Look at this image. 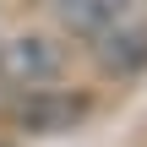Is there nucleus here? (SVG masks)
I'll return each instance as SVG.
<instances>
[{"mask_svg": "<svg viewBox=\"0 0 147 147\" xmlns=\"http://www.w3.org/2000/svg\"><path fill=\"white\" fill-rule=\"evenodd\" d=\"M65 76V49L49 33H11L0 38V82L16 93H49Z\"/></svg>", "mask_w": 147, "mask_h": 147, "instance_id": "nucleus-1", "label": "nucleus"}, {"mask_svg": "<svg viewBox=\"0 0 147 147\" xmlns=\"http://www.w3.org/2000/svg\"><path fill=\"white\" fill-rule=\"evenodd\" d=\"M93 60H98V71H109V76H136L147 65V22L125 16V22H115L109 33H98V38H93Z\"/></svg>", "mask_w": 147, "mask_h": 147, "instance_id": "nucleus-2", "label": "nucleus"}, {"mask_svg": "<svg viewBox=\"0 0 147 147\" xmlns=\"http://www.w3.org/2000/svg\"><path fill=\"white\" fill-rule=\"evenodd\" d=\"M49 11H55L60 33L82 38V44H93L98 33H109V27L125 22V16H136L125 0H49Z\"/></svg>", "mask_w": 147, "mask_h": 147, "instance_id": "nucleus-3", "label": "nucleus"}, {"mask_svg": "<svg viewBox=\"0 0 147 147\" xmlns=\"http://www.w3.org/2000/svg\"><path fill=\"white\" fill-rule=\"evenodd\" d=\"M125 5H131V11H142V5H147V0H125Z\"/></svg>", "mask_w": 147, "mask_h": 147, "instance_id": "nucleus-4", "label": "nucleus"}]
</instances>
